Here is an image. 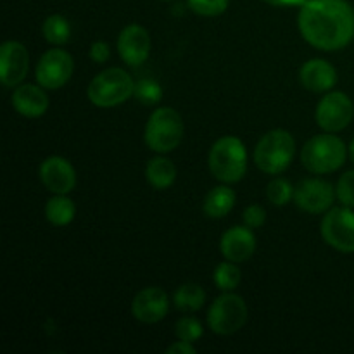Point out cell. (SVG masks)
I'll use <instances>...</instances> for the list:
<instances>
[{"mask_svg": "<svg viewBox=\"0 0 354 354\" xmlns=\"http://www.w3.org/2000/svg\"><path fill=\"white\" fill-rule=\"evenodd\" d=\"M297 26L304 40L320 50H341L354 38V9L348 0H306Z\"/></svg>", "mask_w": 354, "mask_h": 354, "instance_id": "6da1fadb", "label": "cell"}, {"mask_svg": "<svg viewBox=\"0 0 354 354\" xmlns=\"http://www.w3.org/2000/svg\"><path fill=\"white\" fill-rule=\"evenodd\" d=\"M211 173L223 183H235L244 178L248 169V152L237 137H221L213 144L207 158Z\"/></svg>", "mask_w": 354, "mask_h": 354, "instance_id": "7a4b0ae2", "label": "cell"}, {"mask_svg": "<svg viewBox=\"0 0 354 354\" xmlns=\"http://www.w3.org/2000/svg\"><path fill=\"white\" fill-rule=\"evenodd\" d=\"M296 152V142L287 130L268 131L254 149V162L266 175H280L290 166Z\"/></svg>", "mask_w": 354, "mask_h": 354, "instance_id": "3957f363", "label": "cell"}, {"mask_svg": "<svg viewBox=\"0 0 354 354\" xmlns=\"http://www.w3.org/2000/svg\"><path fill=\"white\" fill-rule=\"evenodd\" d=\"M346 161V145L332 133L317 135L304 144L301 162L315 175H325L341 168Z\"/></svg>", "mask_w": 354, "mask_h": 354, "instance_id": "277c9868", "label": "cell"}, {"mask_svg": "<svg viewBox=\"0 0 354 354\" xmlns=\"http://www.w3.org/2000/svg\"><path fill=\"white\" fill-rule=\"evenodd\" d=\"M135 82L124 69L109 68L95 76L88 85V99L93 106L116 107L133 95Z\"/></svg>", "mask_w": 354, "mask_h": 354, "instance_id": "5b68a950", "label": "cell"}, {"mask_svg": "<svg viewBox=\"0 0 354 354\" xmlns=\"http://www.w3.org/2000/svg\"><path fill=\"white\" fill-rule=\"evenodd\" d=\"M145 144L149 149L166 154L175 151L183 138V120L171 107H159L145 124Z\"/></svg>", "mask_w": 354, "mask_h": 354, "instance_id": "8992f818", "label": "cell"}, {"mask_svg": "<svg viewBox=\"0 0 354 354\" xmlns=\"http://www.w3.org/2000/svg\"><path fill=\"white\" fill-rule=\"evenodd\" d=\"M248 304L237 294H223L216 297L207 313V325L218 335H232L248 322Z\"/></svg>", "mask_w": 354, "mask_h": 354, "instance_id": "52a82bcc", "label": "cell"}, {"mask_svg": "<svg viewBox=\"0 0 354 354\" xmlns=\"http://www.w3.org/2000/svg\"><path fill=\"white\" fill-rule=\"evenodd\" d=\"M325 242L341 252H354V211L353 207H332L322 221Z\"/></svg>", "mask_w": 354, "mask_h": 354, "instance_id": "ba28073f", "label": "cell"}, {"mask_svg": "<svg viewBox=\"0 0 354 354\" xmlns=\"http://www.w3.org/2000/svg\"><path fill=\"white\" fill-rule=\"evenodd\" d=\"M73 69H75V61L71 55L61 48H52L40 57L35 75L38 85L47 90H57L69 82Z\"/></svg>", "mask_w": 354, "mask_h": 354, "instance_id": "9c48e42d", "label": "cell"}, {"mask_svg": "<svg viewBox=\"0 0 354 354\" xmlns=\"http://www.w3.org/2000/svg\"><path fill=\"white\" fill-rule=\"evenodd\" d=\"M315 116L318 127L328 133L344 130L354 116L353 100L342 92L327 93L318 104Z\"/></svg>", "mask_w": 354, "mask_h": 354, "instance_id": "30bf717a", "label": "cell"}, {"mask_svg": "<svg viewBox=\"0 0 354 354\" xmlns=\"http://www.w3.org/2000/svg\"><path fill=\"white\" fill-rule=\"evenodd\" d=\"M334 197L335 189L332 187V183L325 182V180H303L294 189V203H296V206L310 214H318L330 209Z\"/></svg>", "mask_w": 354, "mask_h": 354, "instance_id": "8fae6325", "label": "cell"}, {"mask_svg": "<svg viewBox=\"0 0 354 354\" xmlns=\"http://www.w3.org/2000/svg\"><path fill=\"white\" fill-rule=\"evenodd\" d=\"M30 55L19 41L9 40L0 47V80L6 86H17L28 75Z\"/></svg>", "mask_w": 354, "mask_h": 354, "instance_id": "7c38bea8", "label": "cell"}, {"mask_svg": "<svg viewBox=\"0 0 354 354\" xmlns=\"http://www.w3.org/2000/svg\"><path fill=\"white\" fill-rule=\"evenodd\" d=\"M118 50H120V57L128 66L144 64L151 54L149 31L140 24H130L123 28L118 38Z\"/></svg>", "mask_w": 354, "mask_h": 354, "instance_id": "4fadbf2b", "label": "cell"}, {"mask_svg": "<svg viewBox=\"0 0 354 354\" xmlns=\"http://www.w3.org/2000/svg\"><path fill=\"white\" fill-rule=\"evenodd\" d=\"M40 180L50 192L66 196L75 189L76 173L68 159L50 156L40 165Z\"/></svg>", "mask_w": 354, "mask_h": 354, "instance_id": "5bb4252c", "label": "cell"}, {"mask_svg": "<svg viewBox=\"0 0 354 354\" xmlns=\"http://www.w3.org/2000/svg\"><path fill=\"white\" fill-rule=\"evenodd\" d=\"M169 299L161 287H147L135 296L131 313L142 324H158L168 315Z\"/></svg>", "mask_w": 354, "mask_h": 354, "instance_id": "9a60e30c", "label": "cell"}, {"mask_svg": "<svg viewBox=\"0 0 354 354\" xmlns=\"http://www.w3.org/2000/svg\"><path fill=\"white\" fill-rule=\"evenodd\" d=\"M220 249L228 261H248L256 251V237L249 227H232L221 237Z\"/></svg>", "mask_w": 354, "mask_h": 354, "instance_id": "2e32d148", "label": "cell"}, {"mask_svg": "<svg viewBox=\"0 0 354 354\" xmlns=\"http://www.w3.org/2000/svg\"><path fill=\"white\" fill-rule=\"evenodd\" d=\"M299 80L310 92L324 93L332 90V86L337 83V71L324 59H311L299 69Z\"/></svg>", "mask_w": 354, "mask_h": 354, "instance_id": "e0dca14e", "label": "cell"}, {"mask_svg": "<svg viewBox=\"0 0 354 354\" xmlns=\"http://www.w3.org/2000/svg\"><path fill=\"white\" fill-rule=\"evenodd\" d=\"M12 106L19 114L26 118H40L48 109V97L44 86L19 85L12 93Z\"/></svg>", "mask_w": 354, "mask_h": 354, "instance_id": "ac0fdd59", "label": "cell"}, {"mask_svg": "<svg viewBox=\"0 0 354 354\" xmlns=\"http://www.w3.org/2000/svg\"><path fill=\"white\" fill-rule=\"evenodd\" d=\"M235 206V192L230 187H214L204 199L203 211L207 218H223L234 209Z\"/></svg>", "mask_w": 354, "mask_h": 354, "instance_id": "d6986e66", "label": "cell"}, {"mask_svg": "<svg viewBox=\"0 0 354 354\" xmlns=\"http://www.w3.org/2000/svg\"><path fill=\"white\" fill-rule=\"evenodd\" d=\"M145 176L154 189L165 190L175 183L176 166L168 158H154L147 162Z\"/></svg>", "mask_w": 354, "mask_h": 354, "instance_id": "ffe728a7", "label": "cell"}, {"mask_svg": "<svg viewBox=\"0 0 354 354\" xmlns=\"http://www.w3.org/2000/svg\"><path fill=\"white\" fill-rule=\"evenodd\" d=\"M76 207L75 203L71 199H68L66 196L61 194H55V197L47 201V206H45V216L50 221L54 227H66V225L71 223L75 220Z\"/></svg>", "mask_w": 354, "mask_h": 354, "instance_id": "44dd1931", "label": "cell"}, {"mask_svg": "<svg viewBox=\"0 0 354 354\" xmlns=\"http://www.w3.org/2000/svg\"><path fill=\"white\" fill-rule=\"evenodd\" d=\"M173 301L182 311H199L206 303V292L197 283H185L176 290Z\"/></svg>", "mask_w": 354, "mask_h": 354, "instance_id": "7402d4cb", "label": "cell"}, {"mask_svg": "<svg viewBox=\"0 0 354 354\" xmlns=\"http://www.w3.org/2000/svg\"><path fill=\"white\" fill-rule=\"evenodd\" d=\"M41 33H44L45 40L52 45H64L69 41V35H71V28H69L68 19L61 14H52L45 19L44 26H41Z\"/></svg>", "mask_w": 354, "mask_h": 354, "instance_id": "603a6c76", "label": "cell"}, {"mask_svg": "<svg viewBox=\"0 0 354 354\" xmlns=\"http://www.w3.org/2000/svg\"><path fill=\"white\" fill-rule=\"evenodd\" d=\"M213 279L218 289L230 292V290H234L235 287L241 283L242 275H241V270L237 268V265H235L234 261H228L227 259V261L220 263V265L216 266Z\"/></svg>", "mask_w": 354, "mask_h": 354, "instance_id": "cb8c5ba5", "label": "cell"}, {"mask_svg": "<svg viewBox=\"0 0 354 354\" xmlns=\"http://www.w3.org/2000/svg\"><path fill=\"white\" fill-rule=\"evenodd\" d=\"M133 97L144 106H156L162 99V88L156 80L142 78L135 83Z\"/></svg>", "mask_w": 354, "mask_h": 354, "instance_id": "d4e9b609", "label": "cell"}, {"mask_svg": "<svg viewBox=\"0 0 354 354\" xmlns=\"http://www.w3.org/2000/svg\"><path fill=\"white\" fill-rule=\"evenodd\" d=\"M294 196L292 185L286 178H275L268 183L266 189V197L273 206H286Z\"/></svg>", "mask_w": 354, "mask_h": 354, "instance_id": "484cf974", "label": "cell"}, {"mask_svg": "<svg viewBox=\"0 0 354 354\" xmlns=\"http://www.w3.org/2000/svg\"><path fill=\"white\" fill-rule=\"evenodd\" d=\"M175 334L180 341L196 342L203 337V325L199 320L192 317H183L176 322Z\"/></svg>", "mask_w": 354, "mask_h": 354, "instance_id": "4316f807", "label": "cell"}, {"mask_svg": "<svg viewBox=\"0 0 354 354\" xmlns=\"http://www.w3.org/2000/svg\"><path fill=\"white\" fill-rule=\"evenodd\" d=\"M190 9L199 16H220L228 9L230 0H187Z\"/></svg>", "mask_w": 354, "mask_h": 354, "instance_id": "83f0119b", "label": "cell"}, {"mask_svg": "<svg viewBox=\"0 0 354 354\" xmlns=\"http://www.w3.org/2000/svg\"><path fill=\"white\" fill-rule=\"evenodd\" d=\"M335 194H337V199L344 206L353 207L354 209V169L353 171H346L339 178L337 187H335Z\"/></svg>", "mask_w": 354, "mask_h": 354, "instance_id": "f1b7e54d", "label": "cell"}, {"mask_svg": "<svg viewBox=\"0 0 354 354\" xmlns=\"http://www.w3.org/2000/svg\"><path fill=\"white\" fill-rule=\"evenodd\" d=\"M242 220H244V225L249 228H259L266 220V213L259 204H252V206H248L244 209V214H242Z\"/></svg>", "mask_w": 354, "mask_h": 354, "instance_id": "f546056e", "label": "cell"}, {"mask_svg": "<svg viewBox=\"0 0 354 354\" xmlns=\"http://www.w3.org/2000/svg\"><path fill=\"white\" fill-rule=\"evenodd\" d=\"M111 48L106 41H93L92 47H90V59L97 64H104V62L109 61Z\"/></svg>", "mask_w": 354, "mask_h": 354, "instance_id": "4dcf8cb0", "label": "cell"}, {"mask_svg": "<svg viewBox=\"0 0 354 354\" xmlns=\"http://www.w3.org/2000/svg\"><path fill=\"white\" fill-rule=\"evenodd\" d=\"M166 353L168 354H196L197 349H196V346H194V342L180 341L178 339L175 344H171L168 349H166Z\"/></svg>", "mask_w": 354, "mask_h": 354, "instance_id": "1f68e13d", "label": "cell"}, {"mask_svg": "<svg viewBox=\"0 0 354 354\" xmlns=\"http://www.w3.org/2000/svg\"><path fill=\"white\" fill-rule=\"evenodd\" d=\"M265 2H268L270 6H279V7H283V6H303L306 0H265Z\"/></svg>", "mask_w": 354, "mask_h": 354, "instance_id": "d6a6232c", "label": "cell"}, {"mask_svg": "<svg viewBox=\"0 0 354 354\" xmlns=\"http://www.w3.org/2000/svg\"><path fill=\"white\" fill-rule=\"evenodd\" d=\"M349 158H351V161L354 162V140L351 142V145H349Z\"/></svg>", "mask_w": 354, "mask_h": 354, "instance_id": "836d02e7", "label": "cell"}]
</instances>
